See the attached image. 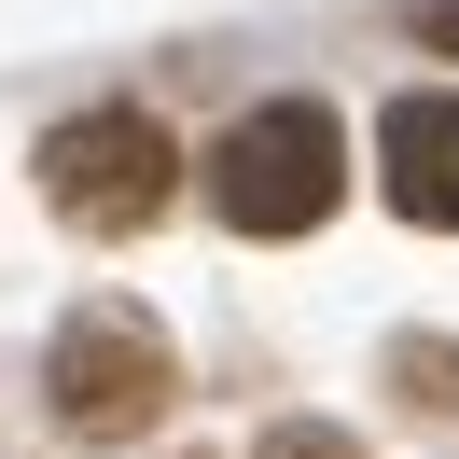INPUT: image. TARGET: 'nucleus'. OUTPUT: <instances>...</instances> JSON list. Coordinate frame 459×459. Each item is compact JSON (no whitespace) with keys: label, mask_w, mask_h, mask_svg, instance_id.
<instances>
[{"label":"nucleus","mask_w":459,"mask_h":459,"mask_svg":"<svg viewBox=\"0 0 459 459\" xmlns=\"http://www.w3.org/2000/svg\"><path fill=\"white\" fill-rule=\"evenodd\" d=\"M334 195H348V126L320 98H264L209 140V209L237 237H320Z\"/></svg>","instance_id":"obj_1"},{"label":"nucleus","mask_w":459,"mask_h":459,"mask_svg":"<svg viewBox=\"0 0 459 459\" xmlns=\"http://www.w3.org/2000/svg\"><path fill=\"white\" fill-rule=\"evenodd\" d=\"M42 195L84 237H140V223H168V195H181V140L153 112H70L56 140H42Z\"/></svg>","instance_id":"obj_2"},{"label":"nucleus","mask_w":459,"mask_h":459,"mask_svg":"<svg viewBox=\"0 0 459 459\" xmlns=\"http://www.w3.org/2000/svg\"><path fill=\"white\" fill-rule=\"evenodd\" d=\"M168 390H181L168 334H153V320H126V307L70 320V334H56V376H42L56 431H84V446H126V431H153V418H168Z\"/></svg>","instance_id":"obj_3"},{"label":"nucleus","mask_w":459,"mask_h":459,"mask_svg":"<svg viewBox=\"0 0 459 459\" xmlns=\"http://www.w3.org/2000/svg\"><path fill=\"white\" fill-rule=\"evenodd\" d=\"M376 181H390V209H403L418 237H459V98H446V84L390 98V126H376Z\"/></svg>","instance_id":"obj_4"},{"label":"nucleus","mask_w":459,"mask_h":459,"mask_svg":"<svg viewBox=\"0 0 459 459\" xmlns=\"http://www.w3.org/2000/svg\"><path fill=\"white\" fill-rule=\"evenodd\" d=\"M403 403H431V418L459 403V348H446V334H418V348H403Z\"/></svg>","instance_id":"obj_5"},{"label":"nucleus","mask_w":459,"mask_h":459,"mask_svg":"<svg viewBox=\"0 0 459 459\" xmlns=\"http://www.w3.org/2000/svg\"><path fill=\"white\" fill-rule=\"evenodd\" d=\"M251 459H362V431H334V418H279Z\"/></svg>","instance_id":"obj_6"},{"label":"nucleus","mask_w":459,"mask_h":459,"mask_svg":"<svg viewBox=\"0 0 459 459\" xmlns=\"http://www.w3.org/2000/svg\"><path fill=\"white\" fill-rule=\"evenodd\" d=\"M418 42H431V56H459V0H431V14H418Z\"/></svg>","instance_id":"obj_7"}]
</instances>
